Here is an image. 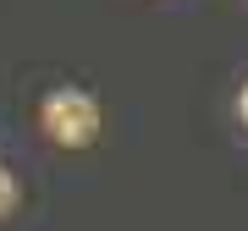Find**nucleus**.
<instances>
[{
  "label": "nucleus",
  "mask_w": 248,
  "mask_h": 231,
  "mask_svg": "<svg viewBox=\"0 0 248 231\" xmlns=\"http://www.w3.org/2000/svg\"><path fill=\"white\" fill-rule=\"evenodd\" d=\"M45 132L55 143H66V149H83V143H94L99 132V105L89 94H50L45 99Z\"/></svg>",
  "instance_id": "obj_1"
},
{
  "label": "nucleus",
  "mask_w": 248,
  "mask_h": 231,
  "mask_svg": "<svg viewBox=\"0 0 248 231\" xmlns=\"http://www.w3.org/2000/svg\"><path fill=\"white\" fill-rule=\"evenodd\" d=\"M243 121H248V88H243Z\"/></svg>",
  "instance_id": "obj_3"
},
{
  "label": "nucleus",
  "mask_w": 248,
  "mask_h": 231,
  "mask_svg": "<svg viewBox=\"0 0 248 231\" xmlns=\"http://www.w3.org/2000/svg\"><path fill=\"white\" fill-rule=\"evenodd\" d=\"M11 204H17V182H11V171H0V220L11 215Z\"/></svg>",
  "instance_id": "obj_2"
}]
</instances>
